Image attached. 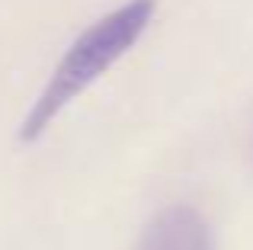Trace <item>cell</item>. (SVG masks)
<instances>
[{"label": "cell", "mask_w": 253, "mask_h": 250, "mask_svg": "<svg viewBox=\"0 0 253 250\" xmlns=\"http://www.w3.org/2000/svg\"><path fill=\"white\" fill-rule=\"evenodd\" d=\"M157 0H128L112 13H106L103 19H96L93 26H86L64 51L58 68L51 71L48 83L36 96L32 109L23 116L19 141H36L86 87H93L119 58L128 55L151 26Z\"/></svg>", "instance_id": "1"}, {"label": "cell", "mask_w": 253, "mask_h": 250, "mask_svg": "<svg viewBox=\"0 0 253 250\" xmlns=\"http://www.w3.org/2000/svg\"><path fill=\"white\" fill-rule=\"evenodd\" d=\"M135 250H215V241L196 208L170 206L148 221Z\"/></svg>", "instance_id": "2"}]
</instances>
